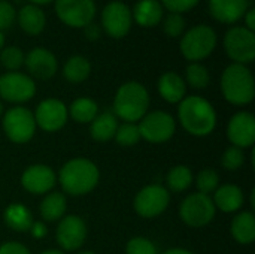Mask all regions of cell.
<instances>
[{
  "mask_svg": "<svg viewBox=\"0 0 255 254\" xmlns=\"http://www.w3.org/2000/svg\"><path fill=\"white\" fill-rule=\"evenodd\" d=\"M178 118L181 126L193 136H208L215 130L217 112L211 102L202 96H188L179 102Z\"/></svg>",
  "mask_w": 255,
  "mask_h": 254,
  "instance_id": "1",
  "label": "cell"
},
{
  "mask_svg": "<svg viewBox=\"0 0 255 254\" xmlns=\"http://www.w3.org/2000/svg\"><path fill=\"white\" fill-rule=\"evenodd\" d=\"M100 172L97 166L84 157H76L63 165L58 181L63 190L70 196H84L91 193L99 184Z\"/></svg>",
  "mask_w": 255,
  "mask_h": 254,
  "instance_id": "2",
  "label": "cell"
},
{
  "mask_svg": "<svg viewBox=\"0 0 255 254\" xmlns=\"http://www.w3.org/2000/svg\"><path fill=\"white\" fill-rule=\"evenodd\" d=\"M149 108L148 90L136 81L123 84L114 99V115L124 120V123L140 121Z\"/></svg>",
  "mask_w": 255,
  "mask_h": 254,
  "instance_id": "3",
  "label": "cell"
},
{
  "mask_svg": "<svg viewBox=\"0 0 255 254\" xmlns=\"http://www.w3.org/2000/svg\"><path fill=\"white\" fill-rule=\"evenodd\" d=\"M221 91L224 99L232 105L244 106L251 103L255 96L253 72L245 64L233 63L227 66L221 76Z\"/></svg>",
  "mask_w": 255,
  "mask_h": 254,
  "instance_id": "4",
  "label": "cell"
},
{
  "mask_svg": "<svg viewBox=\"0 0 255 254\" xmlns=\"http://www.w3.org/2000/svg\"><path fill=\"white\" fill-rule=\"evenodd\" d=\"M215 46H217V33L212 27L206 24H200L190 28L184 34L179 43V49L182 55L193 63H197L199 60L209 57L215 49Z\"/></svg>",
  "mask_w": 255,
  "mask_h": 254,
  "instance_id": "5",
  "label": "cell"
},
{
  "mask_svg": "<svg viewBox=\"0 0 255 254\" xmlns=\"http://www.w3.org/2000/svg\"><path fill=\"white\" fill-rule=\"evenodd\" d=\"M217 208L212 199L202 193H193L187 196L179 207L181 220L191 228L208 226L215 217Z\"/></svg>",
  "mask_w": 255,
  "mask_h": 254,
  "instance_id": "6",
  "label": "cell"
},
{
  "mask_svg": "<svg viewBox=\"0 0 255 254\" xmlns=\"http://www.w3.org/2000/svg\"><path fill=\"white\" fill-rule=\"evenodd\" d=\"M34 115L24 106H15L6 111L3 117V130L9 141L15 144H25L31 141L36 133Z\"/></svg>",
  "mask_w": 255,
  "mask_h": 254,
  "instance_id": "7",
  "label": "cell"
},
{
  "mask_svg": "<svg viewBox=\"0 0 255 254\" xmlns=\"http://www.w3.org/2000/svg\"><path fill=\"white\" fill-rule=\"evenodd\" d=\"M140 139L151 144H161L169 141L176 130L175 118L164 111L148 112L137 124Z\"/></svg>",
  "mask_w": 255,
  "mask_h": 254,
  "instance_id": "8",
  "label": "cell"
},
{
  "mask_svg": "<svg viewBox=\"0 0 255 254\" xmlns=\"http://www.w3.org/2000/svg\"><path fill=\"white\" fill-rule=\"evenodd\" d=\"M224 49L238 64H248L255 58V34L247 27H232L224 36Z\"/></svg>",
  "mask_w": 255,
  "mask_h": 254,
  "instance_id": "9",
  "label": "cell"
},
{
  "mask_svg": "<svg viewBox=\"0 0 255 254\" xmlns=\"http://www.w3.org/2000/svg\"><path fill=\"white\" fill-rule=\"evenodd\" d=\"M170 202V193L167 189L158 184L143 187L134 198V211L143 219H155L166 211Z\"/></svg>",
  "mask_w": 255,
  "mask_h": 254,
  "instance_id": "10",
  "label": "cell"
},
{
  "mask_svg": "<svg viewBox=\"0 0 255 254\" xmlns=\"http://www.w3.org/2000/svg\"><path fill=\"white\" fill-rule=\"evenodd\" d=\"M55 12L61 22L69 27H85L96 16L94 0H55Z\"/></svg>",
  "mask_w": 255,
  "mask_h": 254,
  "instance_id": "11",
  "label": "cell"
},
{
  "mask_svg": "<svg viewBox=\"0 0 255 254\" xmlns=\"http://www.w3.org/2000/svg\"><path fill=\"white\" fill-rule=\"evenodd\" d=\"M36 94L34 81L21 72H7L0 76V97L10 103H24Z\"/></svg>",
  "mask_w": 255,
  "mask_h": 254,
  "instance_id": "12",
  "label": "cell"
},
{
  "mask_svg": "<svg viewBox=\"0 0 255 254\" xmlns=\"http://www.w3.org/2000/svg\"><path fill=\"white\" fill-rule=\"evenodd\" d=\"M133 15L130 7L123 1H109L102 10V25L103 30L115 39L127 36L131 28Z\"/></svg>",
  "mask_w": 255,
  "mask_h": 254,
  "instance_id": "13",
  "label": "cell"
},
{
  "mask_svg": "<svg viewBox=\"0 0 255 254\" xmlns=\"http://www.w3.org/2000/svg\"><path fill=\"white\" fill-rule=\"evenodd\" d=\"M33 115H34L36 126H39L45 132L52 133L64 127V124L67 123L69 111L61 100L51 97L42 100L37 105L36 112Z\"/></svg>",
  "mask_w": 255,
  "mask_h": 254,
  "instance_id": "14",
  "label": "cell"
},
{
  "mask_svg": "<svg viewBox=\"0 0 255 254\" xmlns=\"http://www.w3.org/2000/svg\"><path fill=\"white\" fill-rule=\"evenodd\" d=\"M57 243L66 252H75L82 247L87 238V225L78 216H66L60 220L57 232Z\"/></svg>",
  "mask_w": 255,
  "mask_h": 254,
  "instance_id": "15",
  "label": "cell"
},
{
  "mask_svg": "<svg viewBox=\"0 0 255 254\" xmlns=\"http://www.w3.org/2000/svg\"><path fill=\"white\" fill-rule=\"evenodd\" d=\"M227 138L238 148H250L255 142V118L251 112L235 114L227 126Z\"/></svg>",
  "mask_w": 255,
  "mask_h": 254,
  "instance_id": "16",
  "label": "cell"
},
{
  "mask_svg": "<svg viewBox=\"0 0 255 254\" xmlns=\"http://www.w3.org/2000/svg\"><path fill=\"white\" fill-rule=\"evenodd\" d=\"M57 183L54 171L46 165H31L21 175L22 187L31 195L49 193Z\"/></svg>",
  "mask_w": 255,
  "mask_h": 254,
  "instance_id": "17",
  "label": "cell"
},
{
  "mask_svg": "<svg viewBox=\"0 0 255 254\" xmlns=\"http://www.w3.org/2000/svg\"><path fill=\"white\" fill-rule=\"evenodd\" d=\"M24 64L31 76L46 81L57 73L58 61L57 57L46 48H33L24 58Z\"/></svg>",
  "mask_w": 255,
  "mask_h": 254,
  "instance_id": "18",
  "label": "cell"
},
{
  "mask_svg": "<svg viewBox=\"0 0 255 254\" xmlns=\"http://www.w3.org/2000/svg\"><path fill=\"white\" fill-rule=\"evenodd\" d=\"M250 7V0H209L211 15L226 24L239 21Z\"/></svg>",
  "mask_w": 255,
  "mask_h": 254,
  "instance_id": "19",
  "label": "cell"
},
{
  "mask_svg": "<svg viewBox=\"0 0 255 254\" xmlns=\"http://www.w3.org/2000/svg\"><path fill=\"white\" fill-rule=\"evenodd\" d=\"M212 202L215 208L221 210L223 213H236L242 208L245 198L241 187L235 184H224L214 192Z\"/></svg>",
  "mask_w": 255,
  "mask_h": 254,
  "instance_id": "20",
  "label": "cell"
},
{
  "mask_svg": "<svg viewBox=\"0 0 255 254\" xmlns=\"http://www.w3.org/2000/svg\"><path fill=\"white\" fill-rule=\"evenodd\" d=\"M158 93L169 103H179L187 93L185 81L176 72H166L158 79Z\"/></svg>",
  "mask_w": 255,
  "mask_h": 254,
  "instance_id": "21",
  "label": "cell"
},
{
  "mask_svg": "<svg viewBox=\"0 0 255 254\" xmlns=\"http://www.w3.org/2000/svg\"><path fill=\"white\" fill-rule=\"evenodd\" d=\"M18 24L30 36L40 34L46 24L45 12L37 4H24L18 12Z\"/></svg>",
  "mask_w": 255,
  "mask_h": 254,
  "instance_id": "22",
  "label": "cell"
},
{
  "mask_svg": "<svg viewBox=\"0 0 255 254\" xmlns=\"http://www.w3.org/2000/svg\"><path fill=\"white\" fill-rule=\"evenodd\" d=\"M131 15L139 25L154 27L163 18V6L158 0H139Z\"/></svg>",
  "mask_w": 255,
  "mask_h": 254,
  "instance_id": "23",
  "label": "cell"
},
{
  "mask_svg": "<svg viewBox=\"0 0 255 254\" xmlns=\"http://www.w3.org/2000/svg\"><path fill=\"white\" fill-rule=\"evenodd\" d=\"M90 127V133L91 138L97 142H108L111 141L118 129V118L112 114V112H102L99 114L91 123Z\"/></svg>",
  "mask_w": 255,
  "mask_h": 254,
  "instance_id": "24",
  "label": "cell"
},
{
  "mask_svg": "<svg viewBox=\"0 0 255 254\" xmlns=\"http://www.w3.org/2000/svg\"><path fill=\"white\" fill-rule=\"evenodd\" d=\"M4 223L15 232H28L33 225V216L22 204H10L3 213Z\"/></svg>",
  "mask_w": 255,
  "mask_h": 254,
  "instance_id": "25",
  "label": "cell"
},
{
  "mask_svg": "<svg viewBox=\"0 0 255 254\" xmlns=\"http://www.w3.org/2000/svg\"><path fill=\"white\" fill-rule=\"evenodd\" d=\"M232 235L233 238L242 244V246H248L253 244L255 240V217L253 213L250 211H244L239 213L233 222H232Z\"/></svg>",
  "mask_w": 255,
  "mask_h": 254,
  "instance_id": "26",
  "label": "cell"
},
{
  "mask_svg": "<svg viewBox=\"0 0 255 254\" xmlns=\"http://www.w3.org/2000/svg\"><path fill=\"white\" fill-rule=\"evenodd\" d=\"M66 205H67V202H66L64 195H61L58 192L48 193L39 207V213L45 222H57V220L63 219V216L66 213Z\"/></svg>",
  "mask_w": 255,
  "mask_h": 254,
  "instance_id": "27",
  "label": "cell"
},
{
  "mask_svg": "<svg viewBox=\"0 0 255 254\" xmlns=\"http://www.w3.org/2000/svg\"><path fill=\"white\" fill-rule=\"evenodd\" d=\"M90 73H91V63L84 55H72L63 67L64 78L73 84L84 82L90 76Z\"/></svg>",
  "mask_w": 255,
  "mask_h": 254,
  "instance_id": "28",
  "label": "cell"
},
{
  "mask_svg": "<svg viewBox=\"0 0 255 254\" xmlns=\"http://www.w3.org/2000/svg\"><path fill=\"white\" fill-rule=\"evenodd\" d=\"M70 117L79 124H88L99 115V106L91 97H79L67 108Z\"/></svg>",
  "mask_w": 255,
  "mask_h": 254,
  "instance_id": "29",
  "label": "cell"
},
{
  "mask_svg": "<svg viewBox=\"0 0 255 254\" xmlns=\"http://www.w3.org/2000/svg\"><path fill=\"white\" fill-rule=\"evenodd\" d=\"M166 184L167 190L173 193H181L190 189L193 184V172L188 166L185 165H178L172 168L166 177Z\"/></svg>",
  "mask_w": 255,
  "mask_h": 254,
  "instance_id": "30",
  "label": "cell"
},
{
  "mask_svg": "<svg viewBox=\"0 0 255 254\" xmlns=\"http://www.w3.org/2000/svg\"><path fill=\"white\" fill-rule=\"evenodd\" d=\"M185 78H187V82L193 88H199V90L206 88L209 85V81H211L208 69L203 64H200V63L188 64L187 70H185Z\"/></svg>",
  "mask_w": 255,
  "mask_h": 254,
  "instance_id": "31",
  "label": "cell"
},
{
  "mask_svg": "<svg viewBox=\"0 0 255 254\" xmlns=\"http://www.w3.org/2000/svg\"><path fill=\"white\" fill-rule=\"evenodd\" d=\"M196 186L199 189V193L209 196V193H214L220 187V175L217 171L208 168L199 172L196 178Z\"/></svg>",
  "mask_w": 255,
  "mask_h": 254,
  "instance_id": "32",
  "label": "cell"
},
{
  "mask_svg": "<svg viewBox=\"0 0 255 254\" xmlns=\"http://www.w3.org/2000/svg\"><path fill=\"white\" fill-rule=\"evenodd\" d=\"M114 138L121 147H133L140 141L139 127L136 123H124V124L118 126Z\"/></svg>",
  "mask_w": 255,
  "mask_h": 254,
  "instance_id": "33",
  "label": "cell"
},
{
  "mask_svg": "<svg viewBox=\"0 0 255 254\" xmlns=\"http://www.w3.org/2000/svg\"><path fill=\"white\" fill-rule=\"evenodd\" d=\"M24 52L18 46H6L0 51V63L9 72H18V69L24 64Z\"/></svg>",
  "mask_w": 255,
  "mask_h": 254,
  "instance_id": "34",
  "label": "cell"
},
{
  "mask_svg": "<svg viewBox=\"0 0 255 254\" xmlns=\"http://www.w3.org/2000/svg\"><path fill=\"white\" fill-rule=\"evenodd\" d=\"M245 162V154H244V150L242 148H238L235 145L229 147L223 157H221V165L224 169L227 171H238Z\"/></svg>",
  "mask_w": 255,
  "mask_h": 254,
  "instance_id": "35",
  "label": "cell"
},
{
  "mask_svg": "<svg viewBox=\"0 0 255 254\" xmlns=\"http://www.w3.org/2000/svg\"><path fill=\"white\" fill-rule=\"evenodd\" d=\"M127 254H157L155 246L143 237H134L127 243L126 247Z\"/></svg>",
  "mask_w": 255,
  "mask_h": 254,
  "instance_id": "36",
  "label": "cell"
},
{
  "mask_svg": "<svg viewBox=\"0 0 255 254\" xmlns=\"http://www.w3.org/2000/svg\"><path fill=\"white\" fill-rule=\"evenodd\" d=\"M185 28V19L181 13H172L167 15L164 19V33L170 37H178L184 33Z\"/></svg>",
  "mask_w": 255,
  "mask_h": 254,
  "instance_id": "37",
  "label": "cell"
},
{
  "mask_svg": "<svg viewBox=\"0 0 255 254\" xmlns=\"http://www.w3.org/2000/svg\"><path fill=\"white\" fill-rule=\"evenodd\" d=\"M16 12L12 3L7 0H0V31L9 28L15 21Z\"/></svg>",
  "mask_w": 255,
  "mask_h": 254,
  "instance_id": "38",
  "label": "cell"
},
{
  "mask_svg": "<svg viewBox=\"0 0 255 254\" xmlns=\"http://www.w3.org/2000/svg\"><path fill=\"white\" fill-rule=\"evenodd\" d=\"M200 0H161V6L172 13H184L191 10Z\"/></svg>",
  "mask_w": 255,
  "mask_h": 254,
  "instance_id": "39",
  "label": "cell"
},
{
  "mask_svg": "<svg viewBox=\"0 0 255 254\" xmlns=\"http://www.w3.org/2000/svg\"><path fill=\"white\" fill-rule=\"evenodd\" d=\"M0 254H30V250L19 243H4L0 246Z\"/></svg>",
  "mask_w": 255,
  "mask_h": 254,
  "instance_id": "40",
  "label": "cell"
},
{
  "mask_svg": "<svg viewBox=\"0 0 255 254\" xmlns=\"http://www.w3.org/2000/svg\"><path fill=\"white\" fill-rule=\"evenodd\" d=\"M84 34H85V37L88 40L94 42V40H97L100 37V27L91 22V24H88V25L84 27Z\"/></svg>",
  "mask_w": 255,
  "mask_h": 254,
  "instance_id": "41",
  "label": "cell"
},
{
  "mask_svg": "<svg viewBox=\"0 0 255 254\" xmlns=\"http://www.w3.org/2000/svg\"><path fill=\"white\" fill-rule=\"evenodd\" d=\"M30 234H31V237L33 238H43L45 235H46V226L43 225V223H40V222H33V225H31V228H30V231H28Z\"/></svg>",
  "mask_w": 255,
  "mask_h": 254,
  "instance_id": "42",
  "label": "cell"
},
{
  "mask_svg": "<svg viewBox=\"0 0 255 254\" xmlns=\"http://www.w3.org/2000/svg\"><path fill=\"white\" fill-rule=\"evenodd\" d=\"M245 27L248 28V30H251V31H254L255 30V9L254 7H250L247 12H245Z\"/></svg>",
  "mask_w": 255,
  "mask_h": 254,
  "instance_id": "43",
  "label": "cell"
},
{
  "mask_svg": "<svg viewBox=\"0 0 255 254\" xmlns=\"http://www.w3.org/2000/svg\"><path fill=\"white\" fill-rule=\"evenodd\" d=\"M163 254H194L190 250H185V249H170L167 252H164Z\"/></svg>",
  "mask_w": 255,
  "mask_h": 254,
  "instance_id": "44",
  "label": "cell"
},
{
  "mask_svg": "<svg viewBox=\"0 0 255 254\" xmlns=\"http://www.w3.org/2000/svg\"><path fill=\"white\" fill-rule=\"evenodd\" d=\"M33 1V4H46V3H51L52 0H30Z\"/></svg>",
  "mask_w": 255,
  "mask_h": 254,
  "instance_id": "45",
  "label": "cell"
},
{
  "mask_svg": "<svg viewBox=\"0 0 255 254\" xmlns=\"http://www.w3.org/2000/svg\"><path fill=\"white\" fill-rule=\"evenodd\" d=\"M40 254H64L63 252H60V250H45L43 253Z\"/></svg>",
  "mask_w": 255,
  "mask_h": 254,
  "instance_id": "46",
  "label": "cell"
},
{
  "mask_svg": "<svg viewBox=\"0 0 255 254\" xmlns=\"http://www.w3.org/2000/svg\"><path fill=\"white\" fill-rule=\"evenodd\" d=\"M3 45H4V34L3 31H0V51L3 49Z\"/></svg>",
  "mask_w": 255,
  "mask_h": 254,
  "instance_id": "47",
  "label": "cell"
},
{
  "mask_svg": "<svg viewBox=\"0 0 255 254\" xmlns=\"http://www.w3.org/2000/svg\"><path fill=\"white\" fill-rule=\"evenodd\" d=\"M78 254H96L94 252H81V253H78Z\"/></svg>",
  "mask_w": 255,
  "mask_h": 254,
  "instance_id": "48",
  "label": "cell"
},
{
  "mask_svg": "<svg viewBox=\"0 0 255 254\" xmlns=\"http://www.w3.org/2000/svg\"><path fill=\"white\" fill-rule=\"evenodd\" d=\"M1 114H3V105H1V102H0V117H1Z\"/></svg>",
  "mask_w": 255,
  "mask_h": 254,
  "instance_id": "49",
  "label": "cell"
}]
</instances>
